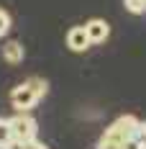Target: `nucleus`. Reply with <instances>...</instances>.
Listing matches in <instances>:
<instances>
[{
    "mask_svg": "<svg viewBox=\"0 0 146 149\" xmlns=\"http://www.w3.org/2000/svg\"><path fill=\"white\" fill-rule=\"evenodd\" d=\"M138 123H141V121L136 118V116H120V118H116L108 129H105V134H102V136L116 139V141H120V144H128V139H133Z\"/></svg>",
    "mask_w": 146,
    "mask_h": 149,
    "instance_id": "obj_1",
    "label": "nucleus"
},
{
    "mask_svg": "<svg viewBox=\"0 0 146 149\" xmlns=\"http://www.w3.org/2000/svg\"><path fill=\"white\" fill-rule=\"evenodd\" d=\"M10 134H13V139L23 141V144H33L36 134H39V126L28 113H18L10 118Z\"/></svg>",
    "mask_w": 146,
    "mask_h": 149,
    "instance_id": "obj_2",
    "label": "nucleus"
},
{
    "mask_svg": "<svg viewBox=\"0 0 146 149\" xmlns=\"http://www.w3.org/2000/svg\"><path fill=\"white\" fill-rule=\"evenodd\" d=\"M39 100H41V98H39V93L28 85V80H26V82H21V85H15V88L10 90V105H13L15 111H21V113L31 111Z\"/></svg>",
    "mask_w": 146,
    "mask_h": 149,
    "instance_id": "obj_3",
    "label": "nucleus"
},
{
    "mask_svg": "<svg viewBox=\"0 0 146 149\" xmlns=\"http://www.w3.org/2000/svg\"><path fill=\"white\" fill-rule=\"evenodd\" d=\"M85 31H87V36H90V44H102L110 36V26L102 18H90L87 23H85Z\"/></svg>",
    "mask_w": 146,
    "mask_h": 149,
    "instance_id": "obj_4",
    "label": "nucleus"
},
{
    "mask_svg": "<svg viewBox=\"0 0 146 149\" xmlns=\"http://www.w3.org/2000/svg\"><path fill=\"white\" fill-rule=\"evenodd\" d=\"M67 46H69V52H87L90 49V36L85 26H72L67 31Z\"/></svg>",
    "mask_w": 146,
    "mask_h": 149,
    "instance_id": "obj_5",
    "label": "nucleus"
},
{
    "mask_svg": "<svg viewBox=\"0 0 146 149\" xmlns=\"http://www.w3.org/2000/svg\"><path fill=\"white\" fill-rule=\"evenodd\" d=\"M3 59L8 64H21L23 62V44L21 41H8L3 46Z\"/></svg>",
    "mask_w": 146,
    "mask_h": 149,
    "instance_id": "obj_6",
    "label": "nucleus"
},
{
    "mask_svg": "<svg viewBox=\"0 0 146 149\" xmlns=\"http://www.w3.org/2000/svg\"><path fill=\"white\" fill-rule=\"evenodd\" d=\"M28 85L39 93V98H44L46 93H49V82H46V80H41V77H28Z\"/></svg>",
    "mask_w": 146,
    "mask_h": 149,
    "instance_id": "obj_7",
    "label": "nucleus"
},
{
    "mask_svg": "<svg viewBox=\"0 0 146 149\" xmlns=\"http://www.w3.org/2000/svg\"><path fill=\"white\" fill-rule=\"evenodd\" d=\"M10 139H13V134H10V121L0 118V149L5 147V144H8Z\"/></svg>",
    "mask_w": 146,
    "mask_h": 149,
    "instance_id": "obj_8",
    "label": "nucleus"
},
{
    "mask_svg": "<svg viewBox=\"0 0 146 149\" xmlns=\"http://www.w3.org/2000/svg\"><path fill=\"white\" fill-rule=\"evenodd\" d=\"M123 5L128 13H146V0H123Z\"/></svg>",
    "mask_w": 146,
    "mask_h": 149,
    "instance_id": "obj_9",
    "label": "nucleus"
},
{
    "mask_svg": "<svg viewBox=\"0 0 146 149\" xmlns=\"http://www.w3.org/2000/svg\"><path fill=\"white\" fill-rule=\"evenodd\" d=\"M98 149H126V144H120L116 139H108V136H100L98 139Z\"/></svg>",
    "mask_w": 146,
    "mask_h": 149,
    "instance_id": "obj_10",
    "label": "nucleus"
},
{
    "mask_svg": "<svg viewBox=\"0 0 146 149\" xmlns=\"http://www.w3.org/2000/svg\"><path fill=\"white\" fill-rule=\"evenodd\" d=\"M10 23H13V21H10V15L5 13L3 8H0V39H3V36L10 31Z\"/></svg>",
    "mask_w": 146,
    "mask_h": 149,
    "instance_id": "obj_11",
    "label": "nucleus"
},
{
    "mask_svg": "<svg viewBox=\"0 0 146 149\" xmlns=\"http://www.w3.org/2000/svg\"><path fill=\"white\" fill-rule=\"evenodd\" d=\"M3 149H28V144H23V141H18V139H10Z\"/></svg>",
    "mask_w": 146,
    "mask_h": 149,
    "instance_id": "obj_12",
    "label": "nucleus"
},
{
    "mask_svg": "<svg viewBox=\"0 0 146 149\" xmlns=\"http://www.w3.org/2000/svg\"><path fill=\"white\" fill-rule=\"evenodd\" d=\"M28 149H49V147L41 144V141H33V144H28Z\"/></svg>",
    "mask_w": 146,
    "mask_h": 149,
    "instance_id": "obj_13",
    "label": "nucleus"
},
{
    "mask_svg": "<svg viewBox=\"0 0 146 149\" xmlns=\"http://www.w3.org/2000/svg\"><path fill=\"white\" fill-rule=\"evenodd\" d=\"M144 147H146V141H144Z\"/></svg>",
    "mask_w": 146,
    "mask_h": 149,
    "instance_id": "obj_14",
    "label": "nucleus"
},
{
    "mask_svg": "<svg viewBox=\"0 0 146 149\" xmlns=\"http://www.w3.org/2000/svg\"><path fill=\"white\" fill-rule=\"evenodd\" d=\"M141 149H146V147H141Z\"/></svg>",
    "mask_w": 146,
    "mask_h": 149,
    "instance_id": "obj_15",
    "label": "nucleus"
}]
</instances>
